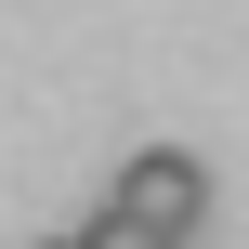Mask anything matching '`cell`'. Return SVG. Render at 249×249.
I'll list each match as a JSON object with an SVG mask.
<instances>
[{
	"label": "cell",
	"instance_id": "2",
	"mask_svg": "<svg viewBox=\"0 0 249 249\" xmlns=\"http://www.w3.org/2000/svg\"><path fill=\"white\" fill-rule=\"evenodd\" d=\"M79 249H184V236H144V223H118V210H92V223H79Z\"/></svg>",
	"mask_w": 249,
	"mask_h": 249
},
{
	"label": "cell",
	"instance_id": "3",
	"mask_svg": "<svg viewBox=\"0 0 249 249\" xmlns=\"http://www.w3.org/2000/svg\"><path fill=\"white\" fill-rule=\"evenodd\" d=\"M39 249H79V236H39Z\"/></svg>",
	"mask_w": 249,
	"mask_h": 249
},
{
	"label": "cell",
	"instance_id": "1",
	"mask_svg": "<svg viewBox=\"0 0 249 249\" xmlns=\"http://www.w3.org/2000/svg\"><path fill=\"white\" fill-rule=\"evenodd\" d=\"M105 210H118V223H144V236H184V249H197V223H210V171H197L184 144H144V158H118Z\"/></svg>",
	"mask_w": 249,
	"mask_h": 249
}]
</instances>
